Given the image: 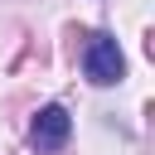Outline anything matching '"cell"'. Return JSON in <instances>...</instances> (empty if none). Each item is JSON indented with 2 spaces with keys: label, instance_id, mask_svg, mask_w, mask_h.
Here are the masks:
<instances>
[{
  "label": "cell",
  "instance_id": "2",
  "mask_svg": "<svg viewBox=\"0 0 155 155\" xmlns=\"http://www.w3.org/2000/svg\"><path fill=\"white\" fill-rule=\"evenodd\" d=\"M68 131H73L68 111H63L58 102H53V107H44V111L34 116V150H44V155L63 150V145H68Z\"/></svg>",
  "mask_w": 155,
  "mask_h": 155
},
{
  "label": "cell",
  "instance_id": "1",
  "mask_svg": "<svg viewBox=\"0 0 155 155\" xmlns=\"http://www.w3.org/2000/svg\"><path fill=\"white\" fill-rule=\"evenodd\" d=\"M82 73H87V82H97V87L121 82L126 58H121V48H116L111 34H92V39H87V48H82Z\"/></svg>",
  "mask_w": 155,
  "mask_h": 155
}]
</instances>
